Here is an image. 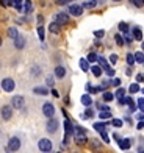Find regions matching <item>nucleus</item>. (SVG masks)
<instances>
[{"label":"nucleus","mask_w":144,"mask_h":153,"mask_svg":"<svg viewBox=\"0 0 144 153\" xmlns=\"http://www.w3.org/2000/svg\"><path fill=\"white\" fill-rule=\"evenodd\" d=\"M38 149H39V152H44V153H49V152H52V149H53V144H52V141L50 139H41V141L38 142Z\"/></svg>","instance_id":"obj_1"},{"label":"nucleus","mask_w":144,"mask_h":153,"mask_svg":"<svg viewBox=\"0 0 144 153\" xmlns=\"http://www.w3.org/2000/svg\"><path fill=\"white\" fill-rule=\"evenodd\" d=\"M11 106L14 109H24L25 108V99L22 95H14L11 97Z\"/></svg>","instance_id":"obj_2"},{"label":"nucleus","mask_w":144,"mask_h":153,"mask_svg":"<svg viewBox=\"0 0 144 153\" xmlns=\"http://www.w3.org/2000/svg\"><path fill=\"white\" fill-rule=\"evenodd\" d=\"M0 86H2V89L5 92H13L14 88H16V83H14L13 78H3L2 83H0Z\"/></svg>","instance_id":"obj_3"},{"label":"nucleus","mask_w":144,"mask_h":153,"mask_svg":"<svg viewBox=\"0 0 144 153\" xmlns=\"http://www.w3.org/2000/svg\"><path fill=\"white\" fill-rule=\"evenodd\" d=\"M20 149V139L13 136L10 141H8V145H6V152H17Z\"/></svg>","instance_id":"obj_4"},{"label":"nucleus","mask_w":144,"mask_h":153,"mask_svg":"<svg viewBox=\"0 0 144 153\" xmlns=\"http://www.w3.org/2000/svg\"><path fill=\"white\" fill-rule=\"evenodd\" d=\"M55 22L60 24V25H67L71 22L69 13H57V14H55Z\"/></svg>","instance_id":"obj_5"},{"label":"nucleus","mask_w":144,"mask_h":153,"mask_svg":"<svg viewBox=\"0 0 144 153\" xmlns=\"http://www.w3.org/2000/svg\"><path fill=\"white\" fill-rule=\"evenodd\" d=\"M83 6L81 5H69V8H67V13H69L71 16H75V17H78L83 14Z\"/></svg>","instance_id":"obj_6"},{"label":"nucleus","mask_w":144,"mask_h":153,"mask_svg":"<svg viewBox=\"0 0 144 153\" xmlns=\"http://www.w3.org/2000/svg\"><path fill=\"white\" fill-rule=\"evenodd\" d=\"M60 127V123L57 119H53V117H49V120H47V125H46V128L49 133H57V130Z\"/></svg>","instance_id":"obj_7"},{"label":"nucleus","mask_w":144,"mask_h":153,"mask_svg":"<svg viewBox=\"0 0 144 153\" xmlns=\"http://www.w3.org/2000/svg\"><path fill=\"white\" fill-rule=\"evenodd\" d=\"M0 114H2V119H3V120H10L11 117H13V106H11V105L2 106V109H0Z\"/></svg>","instance_id":"obj_8"},{"label":"nucleus","mask_w":144,"mask_h":153,"mask_svg":"<svg viewBox=\"0 0 144 153\" xmlns=\"http://www.w3.org/2000/svg\"><path fill=\"white\" fill-rule=\"evenodd\" d=\"M43 114L46 116V117H53L55 116V106L52 105V103H44L43 105Z\"/></svg>","instance_id":"obj_9"},{"label":"nucleus","mask_w":144,"mask_h":153,"mask_svg":"<svg viewBox=\"0 0 144 153\" xmlns=\"http://www.w3.org/2000/svg\"><path fill=\"white\" fill-rule=\"evenodd\" d=\"M64 133H66V137L74 134V125H72L69 117H66V120H64Z\"/></svg>","instance_id":"obj_10"},{"label":"nucleus","mask_w":144,"mask_h":153,"mask_svg":"<svg viewBox=\"0 0 144 153\" xmlns=\"http://www.w3.org/2000/svg\"><path fill=\"white\" fill-rule=\"evenodd\" d=\"M14 47L19 48V50H22V48L25 47V38L22 36V34H17V38L14 39Z\"/></svg>","instance_id":"obj_11"},{"label":"nucleus","mask_w":144,"mask_h":153,"mask_svg":"<svg viewBox=\"0 0 144 153\" xmlns=\"http://www.w3.org/2000/svg\"><path fill=\"white\" fill-rule=\"evenodd\" d=\"M75 144L77 145H86L88 144L86 134H75Z\"/></svg>","instance_id":"obj_12"},{"label":"nucleus","mask_w":144,"mask_h":153,"mask_svg":"<svg viewBox=\"0 0 144 153\" xmlns=\"http://www.w3.org/2000/svg\"><path fill=\"white\" fill-rule=\"evenodd\" d=\"M118 144H119L121 150H128L130 147H132V141H130V139H121Z\"/></svg>","instance_id":"obj_13"},{"label":"nucleus","mask_w":144,"mask_h":153,"mask_svg":"<svg viewBox=\"0 0 144 153\" xmlns=\"http://www.w3.org/2000/svg\"><path fill=\"white\" fill-rule=\"evenodd\" d=\"M81 105H85L86 108L93 105V97L90 95V92L85 94V95H81Z\"/></svg>","instance_id":"obj_14"},{"label":"nucleus","mask_w":144,"mask_h":153,"mask_svg":"<svg viewBox=\"0 0 144 153\" xmlns=\"http://www.w3.org/2000/svg\"><path fill=\"white\" fill-rule=\"evenodd\" d=\"M49 30H50V33H53V34H60V33H61V25L57 24V22L53 20V22L49 25Z\"/></svg>","instance_id":"obj_15"},{"label":"nucleus","mask_w":144,"mask_h":153,"mask_svg":"<svg viewBox=\"0 0 144 153\" xmlns=\"http://www.w3.org/2000/svg\"><path fill=\"white\" fill-rule=\"evenodd\" d=\"M55 76H57V78H64L66 76V69L63 66L55 67Z\"/></svg>","instance_id":"obj_16"},{"label":"nucleus","mask_w":144,"mask_h":153,"mask_svg":"<svg viewBox=\"0 0 144 153\" xmlns=\"http://www.w3.org/2000/svg\"><path fill=\"white\" fill-rule=\"evenodd\" d=\"M80 69H81V71H83V72H90V61H88V59H85V58H81L80 59Z\"/></svg>","instance_id":"obj_17"},{"label":"nucleus","mask_w":144,"mask_h":153,"mask_svg":"<svg viewBox=\"0 0 144 153\" xmlns=\"http://www.w3.org/2000/svg\"><path fill=\"white\" fill-rule=\"evenodd\" d=\"M33 92L38 94V95H47V94H49V89L44 88V86H36L35 89H33Z\"/></svg>","instance_id":"obj_18"},{"label":"nucleus","mask_w":144,"mask_h":153,"mask_svg":"<svg viewBox=\"0 0 144 153\" xmlns=\"http://www.w3.org/2000/svg\"><path fill=\"white\" fill-rule=\"evenodd\" d=\"M132 33H133V39H136V41H143V31H141V28L135 27Z\"/></svg>","instance_id":"obj_19"},{"label":"nucleus","mask_w":144,"mask_h":153,"mask_svg":"<svg viewBox=\"0 0 144 153\" xmlns=\"http://www.w3.org/2000/svg\"><path fill=\"white\" fill-rule=\"evenodd\" d=\"M22 11L27 13V14H30V13L33 11V5H31L30 0H25V3H24V6H22Z\"/></svg>","instance_id":"obj_20"},{"label":"nucleus","mask_w":144,"mask_h":153,"mask_svg":"<svg viewBox=\"0 0 144 153\" xmlns=\"http://www.w3.org/2000/svg\"><path fill=\"white\" fill-rule=\"evenodd\" d=\"M108 123H110V122H96V123H94V130L100 133V131H104V130H105V127H107Z\"/></svg>","instance_id":"obj_21"},{"label":"nucleus","mask_w":144,"mask_h":153,"mask_svg":"<svg viewBox=\"0 0 144 153\" xmlns=\"http://www.w3.org/2000/svg\"><path fill=\"white\" fill-rule=\"evenodd\" d=\"M97 61H99V66L104 69V71H107V69H110V64H108V61L104 58V56H99L97 58Z\"/></svg>","instance_id":"obj_22"},{"label":"nucleus","mask_w":144,"mask_h":153,"mask_svg":"<svg viewBox=\"0 0 144 153\" xmlns=\"http://www.w3.org/2000/svg\"><path fill=\"white\" fill-rule=\"evenodd\" d=\"M90 71L93 72V75H94V76H97V78H99V76L102 75V71H104V69H102L100 66H93V67L90 69Z\"/></svg>","instance_id":"obj_23"},{"label":"nucleus","mask_w":144,"mask_h":153,"mask_svg":"<svg viewBox=\"0 0 144 153\" xmlns=\"http://www.w3.org/2000/svg\"><path fill=\"white\" fill-rule=\"evenodd\" d=\"M17 34H19L17 28H14V27H11V28H8V38H11L13 41H14V39L17 38Z\"/></svg>","instance_id":"obj_24"},{"label":"nucleus","mask_w":144,"mask_h":153,"mask_svg":"<svg viewBox=\"0 0 144 153\" xmlns=\"http://www.w3.org/2000/svg\"><path fill=\"white\" fill-rule=\"evenodd\" d=\"M102 99H104V102H111L113 99H114V94H111V92H108V91H104V95H102Z\"/></svg>","instance_id":"obj_25"},{"label":"nucleus","mask_w":144,"mask_h":153,"mask_svg":"<svg viewBox=\"0 0 144 153\" xmlns=\"http://www.w3.org/2000/svg\"><path fill=\"white\" fill-rule=\"evenodd\" d=\"M128 92H130V94H136V92H140V85H138V81L133 83V85H130Z\"/></svg>","instance_id":"obj_26"},{"label":"nucleus","mask_w":144,"mask_h":153,"mask_svg":"<svg viewBox=\"0 0 144 153\" xmlns=\"http://www.w3.org/2000/svg\"><path fill=\"white\" fill-rule=\"evenodd\" d=\"M97 5V2H96V0H86V2L81 5L83 6V8H88V10H91V8H94V6Z\"/></svg>","instance_id":"obj_27"},{"label":"nucleus","mask_w":144,"mask_h":153,"mask_svg":"<svg viewBox=\"0 0 144 153\" xmlns=\"http://www.w3.org/2000/svg\"><path fill=\"white\" fill-rule=\"evenodd\" d=\"M135 61L140 62V64H144V53L143 52H136L135 53Z\"/></svg>","instance_id":"obj_28"},{"label":"nucleus","mask_w":144,"mask_h":153,"mask_svg":"<svg viewBox=\"0 0 144 153\" xmlns=\"http://www.w3.org/2000/svg\"><path fill=\"white\" fill-rule=\"evenodd\" d=\"M119 31H121L122 34L128 33V24H127V22H121V24H119Z\"/></svg>","instance_id":"obj_29"},{"label":"nucleus","mask_w":144,"mask_h":153,"mask_svg":"<svg viewBox=\"0 0 144 153\" xmlns=\"http://www.w3.org/2000/svg\"><path fill=\"white\" fill-rule=\"evenodd\" d=\"M99 117L102 120H105V119H111V113L110 111H100L99 113Z\"/></svg>","instance_id":"obj_30"},{"label":"nucleus","mask_w":144,"mask_h":153,"mask_svg":"<svg viewBox=\"0 0 144 153\" xmlns=\"http://www.w3.org/2000/svg\"><path fill=\"white\" fill-rule=\"evenodd\" d=\"M124 95H125V89L119 86V88H118V91H116V94H114V97H118V100H119V99H122Z\"/></svg>","instance_id":"obj_31"},{"label":"nucleus","mask_w":144,"mask_h":153,"mask_svg":"<svg viewBox=\"0 0 144 153\" xmlns=\"http://www.w3.org/2000/svg\"><path fill=\"white\" fill-rule=\"evenodd\" d=\"M114 41H116V44H118L119 47H122L125 42H124V38H122V34H116L114 36Z\"/></svg>","instance_id":"obj_32"},{"label":"nucleus","mask_w":144,"mask_h":153,"mask_svg":"<svg viewBox=\"0 0 144 153\" xmlns=\"http://www.w3.org/2000/svg\"><path fill=\"white\" fill-rule=\"evenodd\" d=\"M81 117H83V119H86V117H88V119H91V117H94V111H93L90 106H88V109L85 111V114L81 116Z\"/></svg>","instance_id":"obj_33"},{"label":"nucleus","mask_w":144,"mask_h":153,"mask_svg":"<svg viewBox=\"0 0 144 153\" xmlns=\"http://www.w3.org/2000/svg\"><path fill=\"white\" fill-rule=\"evenodd\" d=\"M74 134H86V130L83 127H74Z\"/></svg>","instance_id":"obj_34"},{"label":"nucleus","mask_w":144,"mask_h":153,"mask_svg":"<svg viewBox=\"0 0 144 153\" xmlns=\"http://www.w3.org/2000/svg\"><path fill=\"white\" fill-rule=\"evenodd\" d=\"M135 62H136V61H135V55H133V53H127V64H128V66H133Z\"/></svg>","instance_id":"obj_35"},{"label":"nucleus","mask_w":144,"mask_h":153,"mask_svg":"<svg viewBox=\"0 0 144 153\" xmlns=\"http://www.w3.org/2000/svg\"><path fill=\"white\" fill-rule=\"evenodd\" d=\"M38 38H39L41 41H44V38H46V34H44V27H43V25L38 27Z\"/></svg>","instance_id":"obj_36"},{"label":"nucleus","mask_w":144,"mask_h":153,"mask_svg":"<svg viewBox=\"0 0 144 153\" xmlns=\"http://www.w3.org/2000/svg\"><path fill=\"white\" fill-rule=\"evenodd\" d=\"M130 3L135 5L136 8H143V6H144V0H130Z\"/></svg>","instance_id":"obj_37"},{"label":"nucleus","mask_w":144,"mask_h":153,"mask_svg":"<svg viewBox=\"0 0 144 153\" xmlns=\"http://www.w3.org/2000/svg\"><path fill=\"white\" fill-rule=\"evenodd\" d=\"M86 92H90V94H96V92H97V88H93L91 86V83H86Z\"/></svg>","instance_id":"obj_38"},{"label":"nucleus","mask_w":144,"mask_h":153,"mask_svg":"<svg viewBox=\"0 0 144 153\" xmlns=\"http://www.w3.org/2000/svg\"><path fill=\"white\" fill-rule=\"evenodd\" d=\"M113 125V127H116V128H121L122 127V120L121 119H111V122H110Z\"/></svg>","instance_id":"obj_39"},{"label":"nucleus","mask_w":144,"mask_h":153,"mask_svg":"<svg viewBox=\"0 0 144 153\" xmlns=\"http://www.w3.org/2000/svg\"><path fill=\"white\" fill-rule=\"evenodd\" d=\"M99 134H100V137H102V139H104V142H105V144H108V142H110V137H108V133H107V130L100 131Z\"/></svg>","instance_id":"obj_40"},{"label":"nucleus","mask_w":144,"mask_h":153,"mask_svg":"<svg viewBox=\"0 0 144 153\" xmlns=\"http://www.w3.org/2000/svg\"><path fill=\"white\" fill-rule=\"evenodd\" d=\"M97 58H99V56H97V55H96L94 52H91L90 55H88V58H86V59H88V61H90V62H96V61H97Z\"/></svg>","instance_id":"obj_41"},{"label":"nucleus","mask_w":144,"mask_h":153,"mask_svg":"<svg viewBox=\"0 0 144 153\" xmlns=\"http://www.w3.org/2000/svg\"><path fill=\"white\" fill-rule=\"evenodd\" d=\"M94 36L97 38V39H100V38L105 36V31H104V30H96V31H94Z\"/></svg>","instance_id":"obj_42"},{"label":"nucleus","mask_w":144,"mask_h":153,"mask_svg":"<svg viewBox=\"0 0 144 153\" xmlns=\"http://www.w3.org/2000/svg\"><path fill=\"white\" fill-rule=\"evenodd\" d=\"M124 36H125V38H124V42H125V44H132V42H133V38L130 36V33H125Z\"/></svg>","instance_id":"obj_43"},{"label":"nucleus","mask_w":144,"mask_h":153,"mask_svg":"<svg viewBox=\"0 0 144 153\" xmlns=\"http://www.w3.org/2000/svg\"><path fill=\"white\" fill-rule=\"evenodd\" d=\"M110 83H111V86H114V88H119V86H121V78H113Z\"/></svg>","instance_id":"obj_44"},{"label":"nucleus","mask_w":144,"mask_h":153,"mask_svg":"<svg viewBox=\"0 0 144 153\" xmlns=\"http://www.w3.org/2000/svg\"><path fill=\"white\" fill-rule=\"evenodd\" d=\"M72 0H55V3L60 5V6H63V5H67V3H71Z\"/></svg>","instance_id":"obj_45"},{"label":"nucleus","mask_w":144,"mask_h":153,"mask_svg":"<svg viewBox=\"0 0 144 153\" xmlns=\"http://www.w3.org/2000/svg\"><path fill=\"white\" fill-rule=\"evenodd\" d=\"M136 106H138L143 113H144V99H138V103H136Z\"/></svg>","instance_id":"obj_46"},{"label":"nucleus","mask_w":144,"mask_h":153,"mask_svg":"<svg viewBox=\"0 0 144 153\" xmlns=\"http://www.w3.org/2000/svg\"><path fill=\"white\" fill-rule=\"evenodd\" d=\"M0 5L6 8V6H11V0H0Z\"/></svg>","instance_id":"obj_47"},{"label":"nucleus","mask_w":144,"mask_h":153,"mask_svg":"<svg viewBox=\"0 0 144 153\" xmlns=\"http://www.w3.org/2000/svg\"><path fill=\"white\" fill-rule=\"evenodd\" d=\"M108 59H110V62H111V64H116V62H118V55H114V53H113Z\"/></svg>","instance_id":"obj_48"},{"label":"nucleus","mask_w":144,"mask_h":153,"mask_svg":"<svg viewBox=\"0 0 144 153\" xmlns=\"http://www.w3.org/2000/svg\"><path fill=\"white\" fill-rule=\"evenodd\" d=\"M105 72H107V75H108V76H114V74H116V72H114V69H111V67L107 69Z\"/></svg>","instance_id":"obj_49"},{"label":"nucleus","mask_w":144,"mask_h":153,"mask_svg":"<svg viewBox=\"0 0 144 153\" xmlns=\"http://www.w3.org/2000/svg\"><path fill=\"white\" fill-rule=\"evenodd\" d=\"M91 145H93V149H100V144H99V141H91Z\"/></svg>","instance_id":"obj_50"},{"label":"nucleus","mask_w":144,"mask_h":153,"mask_svg":"<svg viewBox=\"0 0 144 153\" xmlns=\"http://www.w3.org/2000/svg\"><path fill=\"white\" fill-rule=\"evenodd\" d=\"M136 81H138V83L144 81V75L143 74H138V75H136Z\"/></svg>","instance_id":"obj_51"},{"label":"nucleus","mask_w":144,"mask_h":153,"mask_svg":"<svg viewBox=\"0 0 144 153\" xmlns=\"http://www.w3.org/2000/svg\"><path fill=\"white\" fill-rule=\"evenodd\" d=\"M47 86H53V78H52V76H49V78H47Z\"/></svg>","instance_id":"obj_52"},{"label":"nucleus","mask_w":144,"mask_h":153,"mask_svg":"<svg viewBox=\"0 0 144 153\" xmlns=\"http://www.w3.org/2000/svg\"><path fill=\"white\" fill-rule=\"evenodd\" d=\"M113 139H114V141H118V142H119V141H121L122 137H121V136H119L118 133H113Z\"/></svg>","instance_id":"obj_53"},{"label":"nucleus","mask_w":144,"mask_h":153,"mask_svg":"<svg viewBox=\"0 0 144 153\" xmlns=\"http://www.w3.org/2000/svg\"><path fill=\"white\" fill-rule=\"evenodd\" d=\"M136 128H138V130H141V128H144V120H143V122H140L138 125H136Z\"/></svg>","instance_id":"obj_54"},{"label":"nucleus","mask_w":144,"mask_h":153,"mask_svg":"<svg viewBox=\"0 0 144 153\" xmlns=\"http://www.w3.org/2000/svg\"><path fill=\"white\" fill-rule=\"evenodd\" d=\"M52 95H53V97H58L60 94H58V91H57V89H52Z\"/></svg>","instance_id":"obj_55"},{"label":"nucleus","mask_w":144,"mask_h":153,"mask_svg":"<svg viewBox=\"0 0 144 153\" xmlns=\"http://www.w3.org/2000/svg\"><path fill=\"white\" fill-rule=\"evenodd\" d=\"M43 20H44V17H43V16H41V14H39V16H38V22H39V25H41V24H43Z\"/></svg>","instance_id":"obj_56"},{"label":"nucleus","mask_w":144,"mask_h":153,"mask_svg":"<svg viewBox=\"0 0 144 153\" xmlns=\"http://www.w3.org/2000/svg\"><path fill=\"white\" fill-rule=\"evenodd\" d=\"M2 42H3V41H2V38H0V47H2Z\"/></svg>","instance_id":"obj_57"},{"label":"nucleus","mask_w":144,"mask_h":153,"mask_svg":"<svg viewBox=\"0 0 144 153\" xmlns=\"http://www.w3.org/2000/svg\"><path fill=\"white\" fill-rule=\"evenodd\" d=\"M113 2H121V0H113Z\"/></svg>","instance_id":"obj_58"},{"label":"nucleus","mask_w":144,"mask_h":153,"mask_svg":"<svg viewBox=\"0 0 144 153\" xmlns=\"http://www.w3.org/2000/svg\"><path fill=\"white\" fill-rule=\"evenodd\" d=\"M143 50H144V44H143Z\"/></svg>","instance_id":"obj_59"}]
</instances>
